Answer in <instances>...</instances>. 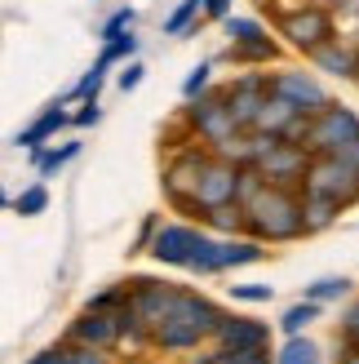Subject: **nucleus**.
I'll return each mask as SVG.
<instances>
[{"instance_id":"obj_30","label":"nucleus","mask_w":359,"mask_h":364,"mask_svg":"<svg viewBox=\"0 0 359 364\" xmlns=\"http://www.w3.org/2000/svg\"><path fill=\"white\" fill-rule=\"evenodd\" d=\"M45 209H49V191H45V182H31L23 196H13V213H23V218H35V213H45Z\"/></svg>"},{"instance_id":"obj_21","label":"nucleus","mask_w":359,"mask_h":364,"mask_svg":"<svg viewBox=\"0 0 359 364\" xmlns=\"http://www.w3.org/2000/svg\"><path fill=\"white\" fill-rule=\"evenodd\" d=\"M342 209H346V205H337V200H328V196L302 191V213H306V235H315V231L333 227V223H337V213H342Z\"/></svg>"},{"instance_id":"obj_39","label":"nucleus","mask_w":359,"mask_h":364,"mask_svg":"<svg viewBox=\"0 0 359 364\" xmlns=\"http://www.w3.org/2000/svg\"><path fill=\"white\" fill-rule=\"evenodd\" d=\"M160 227H165V223H160V213H147V218H142L138 240L129 245V258H133V253H147V249H151V240H155V231H160Z\"/></svg>"},{"instance_id":"obj_37","label":"nucleus","mask_w":359,"mask_h":364,"mask_svg":"<svg viewBox=\"0 0 359 364\" xmlns=\"http://www.w3.org/2000/svg\"><path fill=\"white\" fill-rule=\"evenodd\" d=\"M102 80H106V63H94V67H89L84 76L76 80V89H71V94H76V98H98Z\"/></svg>"},{"instance_id":"obj_14","label":"nucleus","mask_w":359,"mask_h":364,"mask_svg":"<svg viewBox=\"0 0 359 364\" xmlns=\"http://www.w3.org/2000/svg\"><path fill=\"white\" fill-rule=\"evenodd\" d=\"M213 347H226V351L271 347V324H266V320H253V316H231V311H222L218 333H213Z\"/></svg>"},{"instance_id":"obj_31","label":"nucleus","mask_w":359,"mask_h":364,"mask_svg":"<svg viewBox=\"0 0 359 364\" xmlns=\"http://www.w3.org/2000/svg\"><path fill=\"white\" fill-rule=\"evenodd\" d=\"M231 58L236 63H275V41H253V45H231Z\"/></svg>"},{"instance_id":"obj_42","label":"nucleus","mask_w":359,"mask_h":364,"mask_svg":"<svg viewBox=\"0 0 359 364\" xmlns=\"http://www.w3.org/2000/svg\"><path fill=\"white\" fill-rule=\"evenodd\" d=\"M337 364H359V342H350V338H342L337 342V355H333Z\"/></svg>"},{"instance_id":"obj_40","label":"nucleus","mask_w":359,"mask_h":364,"mask_svg":"<svg viewBox=\"0 0 359 364\" xmlns=\"http://www.w3.org/2000/svg\"><path fill=\"white\" fill-rule=\"evenodd\" d=\"M142 71H147V67H142L138 58H129V63H124V71H120V76H116V85H120V94H133V89L142 85Z\"/></svg>"},{"instance_id":"obj_17","label":"nucleus","mask_w":359,"mask_h":364,"mask_svg":"<svg viewBox=\"0 0 359 364\" xmlns=\"http://www.w3.org/2000/svg\"><path fill=\"white\" fill-rule=\"evenodd\" d=\"M27 364H106L102 347H76V342H58V347L35 351Z\"/></svg>"},{"instance_id":"obj_25","label":"nucleus","mask_w":359,"mask_h":364,"mask_svg":"<svg viewBox=\"0 0 359 364\" xmlns=\"http://www.w3.org/2000/svg\"><path fill=\"white\" fill-rule=\"evenodd\" d=\"M80 156V142H67V147H35L31 151V165H35V178H53L62 165H71V160Z\"/></svg>"},{"instance_id":"obj_18","label":"nucleus","mask_w":359,"mask_h":364,"mask_svg":"<svg viewBox=\"0 0 359 364\" xmlns=\"http://www.w3.org/2000/svg\"><path fill=\"white\" fill-rule=\"evenodd\" d=\"M311 63L319 67V71H328V76H359V53L355 49H346V45H337V41H328V45H319L315 53H311Z\"/></svg>"},{"instance_id":"obj_2","label":"nucleus","mask_w":359,"mask_h":364,"mask_svg":"<svg viewBox=\"0 0 359 364\" xmlns=\"http://www.w3.org/2000/svg\"><path fill=\"white\" fill-rule=\"evenodd\" d=\"M244 213H248V235H258V240H297V235H306V213H302L297 187L266 182V191Z\"/></svg>"},{"instance_id":"obj_12","label":"nucleus","mask_w":359,"mask_h":364,"mask_svg":"<svg viewBox=\"0 0 359 364\" xmlns=\"http://www.w3.org/2000/svg\"><path fill=\"white\" fill-rule=\"evenodd\" d=\"M204 240V227H191V223H165L155 231V240H151V258L160 267H191L195 258V249H200Z\"/></svg>"},{"instance_id":"obj_38","label":"nucleus","mask_w":359,"mask_h":364,"mask_svg":"<svg viewBox=\"0 0 359 364\" xmlns=\"http://www.w3.org/2000/svg\"><path fill=\"white\" fill-rule=\"evenodd\" d=\"M231 298L236 302H275V284H231Z\"/></svg>"},{"instance_id":"obj_41","label":"nucleus","mask_w":359,"mask_h":364,"mask_svg":"<svg viewBox=\"0 0 359 364\" xmlns=\"http://www.w3.org/2000/svg\"><path fill=\"white\" fill-rule=\"evenodd\" d=\"M98 120H102L98 98H84V112H76V124H80V129H89V124H98Z\"/></svg>"},{"instance_id":"obj_22","label":"nucleus","mask_w":359,"mask_h":364,"mask_svg":"<svg viewBox=\"0 0 359 364\" xmlns=\"http://www.w3.org/2000/svg\"><path fill=\"white\" fill-rule=\"evenodd\" d=\"M218 160H226V165H253L258 160V147H253V129H244V134H231L222 142H213L209 147Z\"/></svg>"},{"instance_id":"obj_1","label":"nucleus","mask_w":359,"mask_h":364,"mask_svg":"<svg viewBox=\"0 0 359 364\" xmlns=\"http://www.w3.org/2000/svg\"><path fill=\"white\" fill-rule=\"evenodd\" d=\"M218 320H222L218 302L195 294V289H182V294H177V306L169 311V320L151 333V347H160V351H195V347H204V342H213Z\"/></svg>"},{"instance_id":"obj_11","label":"nucleus","mask_w":359,"mask_h":364,"mask_svg":"<svg viewBox=\"0 0 359 364\" xmlns=\"http://www.w3.org/2000/svg\"><path fill=\"white\" fill-rule=\"evenodd\" d=\"M280 36H284V41H289L293 49L315 53L319 45H328V41H333V18H328V9H319V5L293 9V14H284V18H280Z\"/></svg>"},{"instance_id":"obj_19","label":"nucleus","mask_w":359,"mask_h":364,"mask_svg":"<svg viewBox=\"0 0 359 364\" xmlns=\"http://www.w3.org/2000/svg\"><path fill=\"white\" fill-rule=\"evenodd\" d=\"M297 116H306V112H297V107L289 102V98H280V94H271V98H266V107H262V116H258V124H253V129L258 134H289V124L297 120Z\"/></svg>"},{"instance_id":"obj_7","label":"nucleus","mask_w":359,"mask_h":364,"mask_svg":"<svg viewBox=\"0 0 359 364\" xmlns=\"http://www.w3.org/2000/svg\"><path fill=\"white\" fill-rule=\"evenodd\" d=\"M187 124L209 142V147L222 142V138H231V134H244L236 124V116H231V107H226V89H213V94L191 98L187 102Z\"/></svg>"},{"instance_id":"obj_45","label":"nucleus","mask_w":359,"mask_h":364,"mask_svg":"<svg viewBox=\"0 0 359 364\" xmlns=\"http://www.w3.org/2000/svg\"><path fill=\"white\" fill-rule=\"evenodd\" d=\"M355 80H359V76H355Z\"/></svg>"},{"instance_id":"obj_9","label":"nucleus","mask_w":359,"mask_h":364,"mask_svg":"<svg viewBox=\"0 0 359 364\" xmlns=\"http://www.w3.org/2000/svg\"><path fill=\"white\" fill-rule=\"evenodd\" d=\"M271 94H275V89H271V71H244V76H236L226 85V107H231V116H236L240 129H253Z\"/></svg>"},{"instance_id":"obj_35","label":"nucleus","mask_w":359,"mask_h":364,"mask_svg":"<svg viewBox=\"0 0 359 364\" xmlns=\"http://www.w3.org/2000/svg\"><path fill=\"white\" fill-rule=\"evenodd\" d=\"M209 80H213V63H200V67H191V76L182 80V98L191 102V98L209 94Z\"/></svg>"},{"instance_id":"obj_5","label":"nucleus","mask_w":359,"mask_h":364,"mask_svg":"<svg viewBox=\"0 0 359 364\" xmlns=\"http://www.w3.org/2000/svg\"><path fill=\"white\" fill-rule=\"evenodd\" d=\"M355 138H359V116L350 112V107L328 102L319 116H311V138H306V147H311L315 156H337V151H346Z\"/></svg>"},{"instance_id":"obj_8","label":"nucleus","mask_w":359,"mask_h":364,"mask_svg":"<svg viewBox=\"0 0 359 364\" xmlns=\"http://www.w3.org/2000/svg\"><path fill=\"white\" fill-rule=\"evenodd\" d=\"M62 342H76V347H102L111 351L124 342V306L120 311H94V306H84V311L67 324Z\"/></svg>"},{"instance_id":"obj_3","label":"nucleus","mask_w":359,"mask_h":364,"mask_svg":"<svg viewBox=\"0 0 359 364\" xmlns=\"http://www.w3.org/2000/svg\"><path fill=\"white\" fill-rule=\"evenodd\" d=\"M177 284H160V280H133L129 302H124V342L120 347H147L151 333L169 320L177 306Z\"/></svg>"},{"instance_id":"obj_28","label":"nucleus","mask_w":359,"mask_h":364,"mask_svg":"<svg viewBox=\"0 0 359 364\" xmlns=\"http://www.w3.org/2000/svg\"><path fill=\"white\" fill-rule=\"evenodd\" d=\"M350 294V280L346 276H319L311 284H302V298H311V302H337V298H346Z\"/></svg>"},{"instance_id":"obj_4","label":"nucleus","mask_w":359,"mask_h":364,"mask_svg":"<svg viewBox=\"0 0 359 364\" xmlns=\"http://www.w3.org/2000/svg\"><path fill=\"white\" fill-rule=\"evenodd\" d=\"M302 191H315V196H328L337 205H359V173L346 165L342 156H315L311 169H306V182Z\"/></svg>"},{"instance_id":"obj_24","label":"nucleus","mask_w":359,"mask_h":364,"mask_svg":"<svg viewBox=\"0 0 359 364\" xmlns=\"http://www.w3.org/2000/svg\"><path fill=\"white\" fill-rule=\"evenodd\" d=\"M204 227L213 231V235H244L248 231V213L240 209V205H222V209H209L204 213Z\"/></svg>"},{"instance_id":"obj_13","label":"nucleus","mask_w":359,"mask_h":364,"mask_svg":"<svg viewBox=\"0 0 359 364\" xmlns=\"http://www.w3.org/2000/svg\"><path fill=\"white\" fill-rule=\"evenodd\" d=\"M271 89H275L280 98H289L297 112H306V116H319V112L333 102L328 89L319 85L311 71H275V76H271Z\"/></svg>"},{"instance_id":"obj_36","label":"nucleus","mask_w":359,"mask_h":364,"mask_svg":"<svg viewBox=\"0 0 359 364\" xmlns=\"http://www.w3.org/2000/svg\"><path fill=\"white\" fill-rule=\"evenodd\" d=\"M133 18H138V14H133L129 5H124V9H116V14H111V18L102 23V36H98V41H102V45H111L116 36H124V31L133 27Z\"/></svg>"},{"instance_id":"obj_26","label":"nucleus","mask_w":359,"mask_h":364,"mask_svg":"<svg viewBox=\"0 0 359 364\" xmlns=\"http://www.w3.org/2000/svg\"><path fill=\"white\" fill-rule=\"evenodd\" d=\"M187 271H195V276H218V271H226L222 267V235L204 231V240H200V249H195V258H191Z\"/></svg>"},{"instance_id":"obj_33","label":"nucleus","mask_w":359,"mask_h":364,"mask_svg":"<svg viewBox=\"0 0 359 364\" xmlns=\"http://www.w3.org/2000/svg\"><path fill=\"white\" fill-rule=\"evenodd\" d=\"M200 5H204V0H177V9L165 18V36H182L187 23H191L195 14H200Z\"/></svg>"},{"instance_id":"obj_16","label":"nucleus","mask_w":359,"mask_h":364,"mask_svg":"<svg viewBox=\"0 0 359 364\" xmlns=\"http://www.w3.org/2000/svg\"><path fill=\"white\" fill-rule=\"evenodd\" d=\"M62 124H71V116L62 112V102H53V107H45L40 116H35L23 134H13V147H27V151H35V147H45L49 138H58V129Z\"/></svg>"},{"instance_id":"obj_10","label":"nucleus","mask_w":359,"mask_h":364,"mask_svg":"<svg viewBox=\"0 0 359 364\" xmlns=\"http://www.w3.org/2000/svg\"><path fill=\"white\" fill-rule=\"evenodd\" d=\"M311 160H315V151L306 147V142H289V138H280L275 147L258 160V169H262L266 178H271L275 187H297V191H302V182H306Z\"/></svg>"},{"instance_id":"obj_15","label":"nucleus","mask_w":359,"mask_h":364,"mask_svg":"<svg viewBox=\"0 0 359 364\" xmlns=\"http://www.w3.org/2000/svg\"><path fill=\"white\" fill-rule=\"evenodd\" d=\"M240 169L244 165H226V160L213 156V165L204 169V182H200V205L204 209H222V205H236V187H240Z\"/></svg>"},{"instance_id":"obj_6","label":"nucleus","mask_w":359,"mask_h":364,"mask_svg":"<svg viewBox=\"0 0 359 364\" xmlns=\"http://www.w3.org/2000/svg\"><path fill=\"white\" fill-rule=\"evenodd\" d=\"M213 165V151L209 147H182L173 160L165 178H160V187H165L169 205H177V200H195L200 196V182H204V169Z\"/></svg>"},{"instance_id":"obj_29","label":"nucleus","mask_w":359,"mask_h":364,"mask_svg":"<svg viewBox=\"0 0 359 364\" xmlns=\"http://www.w3.org/2000/svg\"><path fill=\"white\" fill-rule=\"evenodd\" d=\"M222 23H226L231 45H253V41H266V31H262L258 18H240V14H231V18H222Z\"/></svg>"},{"instance_id":"obj_32","label":"nucleus","mask_w":359,"mask_h":364,"mask_svg":"<svg viewBox=\"0 0 359 364\" xmlns=\"http://www.w3.org/2000/svg\"><path fill=\"white\" fill-rule=\"evenodd\" d=\"M133 53H138V36H116L111 45H102V58H98V63L116 67V63H129Z\"/></svg>"},{"instance_id":"obj_34","label":"nucleus","mask_w":359,"mask_h":364,"mask_svg":"<svg viewBox=\"0 0 359 364\" xmlns=\"http://www.w3.org/2000/svg\"><path fill=\"white\" fill-rule=\"evenodd\" d=\"M124 302H129V284H111V289H102V294H94L84 306H94V311H120Z\"/></svg>"},{"instance_id":"obj_43","label":"nucleus","mask_w":359,"mask_h":364,"mask_svg":"<svg viewBox=\"0 0 359 364\" xmlns=\"http://www.w3.org/2000/svg\"><path fill=\"white\" fill-rule=\"evenodd\" d=\"M204 9L213 18H231V0H204Z\"/></svg>"},{"instance_id":"obj_23","label":"nucleus","mask_w":359,"mask_h":364,"mask_svg":"<svg viewBox=\"0 0 359 364\" xmlns=\"http://www.w3.org/2000/svg\"><path fill=\"white\" fill-rule=\"evenodd\" d=\"M324 316V302H311V298H297L289 311L280 316V333L284 338H297V333H306V324Z\"/></svg>"},{"instance_id":"obj_27","label":"nucleus","mask_w":359,"mask_h":364,"mask_svg":"<svg viewBox=\"0 0 359 364\" xmlns=\"http://www.w3.org/2000/svg\"><path fill=\"white\" fill-rule=\"evenodd\" d=\"M275 364H319V347H315L306 333L284 338V342H280V351H275Z\"/></svg>"},{"instance_id":"obj_20","label":"nucleus","mask_w":359,"mask_h":364,"mask_svg":"<svg viewBox=\"0 0 359 364\" xmlns=\"http://www.w3.org/2000/svg\"><path fill=\"white\" fill-rule=\"evenodd\" d=\"M266 258V240H258V235H226L222 240V267H253Z\"/></svg>"},{"instance_id":"obj_44","label":"nucleus","mask_w":359,"mask_h":364,"mask_svg":"<svg viewBox=\"0 0 359 364\" xmlns=\"http://www.w3.org/2000/svg\"><path fill=\"white\" fill-rule=\"evenodd\" d=\"M337 156H342V160H346V165H350V169L359 173V138L350 142V147H346V151H337Z\"/></svg>"}]
</instances>
